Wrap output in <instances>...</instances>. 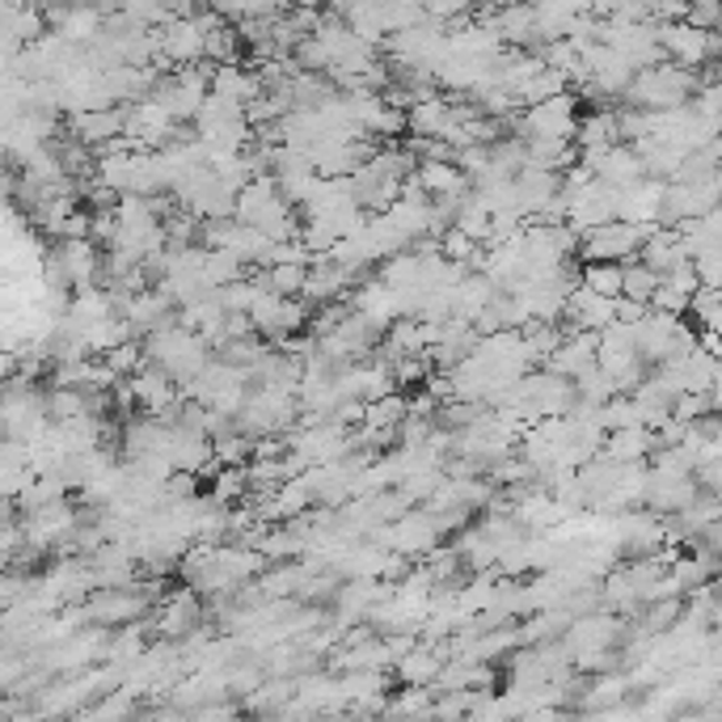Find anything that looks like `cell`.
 <instances>
[{
  "instance_id": "1",
  "label": "cell",
  "mask_w": 722,
  "mask_h": 722,
  "mask_svg": "<svg viewBox=\"0 0 722 722\" xmlns=\"http://www.w3.org/2000/svg\"><path fill=\"white\" fill-rule=\"evenodd\" d=\"M698 93V77H693V68H680V64H651V68H638L634 77H630V86L621 98H630L638 110H672V107H684L689 98Z\"/></svg>"
},
{
  "instance_id": "2",
  "label": "cell",
  "mask_w": 722,
  "mask_h": 722,
  "mask_svg": "<svg viewBox=\"0 0 722 722\" xmlns=\"http://www.w3.org/2000/svg\"><path fill=\"white\" fill-rule=\"evenodd\" d=\"M655 224H630V220H604V224H595L588 233H579V254L583 262H621V258H634L638 245L646 241Z\"/></svg>"
},
{
  "instance_id": "3",
  "label": "cell",
  "mask_w": 722,
  "mask_h": 722,
  "mask_svg": "<svg viewBox=\"0 0 722 722\" xmlns=\"http://www.w3.org/2000/svg\"><path fill=\"white\" fill-rule=\"evenodd\" d=\"M655 39H659V47H663V60H672V64H680V68H693V72L719 56V34L684 22V18H680V22L655 26Z\"/></svg>"
},
{
  "instance_id": "4",
  "label": "cell",
  "mask_w": 722,
  "mask_h": 722,
  "mask_svg": "<svg viewBox=\"0 0 722 722\" xmlns=\"http://www.w3.org/2000/svg\"><path fill=\"white\" fill-rule=\"evenodd\" d=\"M579 102H574V93H553L545 102H532L529 114H524V136H537V140H571L574 136V123H579Z\"/></svg>"
},
{
  "instance_id": "5",
  "label": "cell",
  "mask_w": 722,
  "mask_h": 722,
  "mask_svg": "<svg viewBox=\"0 0 722 722\" xmlns=\"http://www.w3.org/2000/svg\"><path fill=\"white\" fill-rule=\"evenodd\" d=\"M157 47H161V56H166L173 68L203 60V34H199V26H194L191 18H182V13L170 18L166 26H157Z\"/></svg>"
},
{
  "instance_id": "6",
  "label": "cell",
  "mask_w": 722,
  "mask_h": 722,
  "mask_svg": "<svg viewBox=\"0 0 722 722\" xmlns=\"http://www.w3.org/2000/svg\"><path fill=\"white\" fill-rule=\"evenodd\" d=\"M655 431L646 423H630V427H613V431H604V440H600V452L616 461V465H625V461H642L646 452H655Z\"/></svg>"
},
{
  "instance_id": "7",
  "label": "cell",
  "mask_w": 722,
  "mask_h": 722,
  "mask_svg": "<svg viewBox=\"0 0 722 722\" xmlns=\"http://www.w3.org/2000/svg\"><path fill=\"white\" fill-rule=\"evenodd\" d=\"M72 131L81 136V144H86V149H98V144H107V140H114V136H123V107L77 110Z\"/></svg>"
},
{
  "instance_id": "8",
  "label": "cell",
  "mask_w": 722,
  "mask_h": 722,
  "mask_svg": "<svg viewBox=\"0 0 722 722\" xmlns=\"http://www.w3.org/2000/svg\"><path fill=\"white\" fill-rule=\"evenodd\" d=\"M419 187L427 194H465L469 191V178L461 173L457 161H444V157H427L423 166L414 170Z\"/></svg>"
},
{
  "instance_id": "9",
  "label": "cell",
  "mask_w": 722,
  "mask_h": 722,
  "mask_svg": "<svg viewBox=\"0 0 722 722\" xmlns=\"http://www.w3.org/2000/svg\"><path fill=\"white\" fill-rule=\"evenodd\" d=\"M393 663V651H389V642H355V646H347V651H334V668L342 672H384Z\"/></svg>"
},
{
  "instance_id": "10",
  "label": "cell",
  "mask_w": 722,
  "mask_h": 722,
  "mask_svg": "<svg viewBox=\"0 0 722 722\" xmlns=\"http://www.w3.org/2000/svg\"><path fill=\"white\" fill-rule=\"evenodd\" d=\"M398 663V676L410 684V689H419V684H431V680L440 676V668H444V659L435 655L431 646H410L402 655L393 659Z\"/></svg>"
},
{
  "instance_id": "11",
  "label": "cell",
  "mask_w": 722,
  "mask_h": 722,
  "mask_svg": "<svg viewBox=\"0 0 722 722\" xmlns=\"http://www.w3.org/2000/svg\"><path fill=\"white\" fill-rule=\"evenodd\" d=\"M194 621H199V600L191 592H182V595H170V604L157 616V630L166 638H182L194 630Z\"/></svg>"
},
{
  "instance_id": "12",
  "label": "cell",
  "mask_w": 722,
  "mask_h": 722,
  "mask_svg": "<svg viewBox=\"0 0 722 722\" xmlns=\"http://www.w3.org/2000/svg\"><path fill=\"white\" fill-rule=\"evenodd\" d=\"M574 136L583 149H609V144H621V131H616V114L613 110H595L583 123H574Z\"/></svg>"
},
{
  "instance_id": "13",
  "label": "cell",
  "mask_w": 722,
  "mask_h": 722,
  "mask_svg": "<svg viewBox=\"0 0 722 722\" xmlns=\"http://www.w3.org/2000/svg\"><path fill=\"white\" fill-rule=\"evenodd\" d=\"M405 419V398L393 389L377 402H363V427H381V431H398V423Z\"/></svg>"
},
{
  "instance_id": "14",
  "label": "cell",
  "mask_w": 722,
  "mask_h": 722,
  "mask_svg": "<svg viewBox=\"0 0 722 722\" xmlns=\"http://www.w3.org/2000/svg\"><path fill=\"white\" fill-rule=\"evenodd\" d=\"M262 297V288H258V279H229V283H220L215 288V300H220V309L224 313H245L254 300Z\"/></svg>"
},
{
  "instance_id": "15",
  "label": "cell",
  "mask_w": 722,
  "mask_h": 722,
  "mask_svg": "<svg viewBox=\"0 0 722 722\" xmlns=\"http://www.w3.org/2000/svg\"><path fill=\"white\" fill-rule=\"evenodd\" d=\"M237 56H241V34H237L233 26H215L212 34H203V60H212V64H233Z\"/></svg>"
},
{
  "instance_id": "16",
  "label": "cell",
  "mask_w": 722,
  "mask_h": 722,
  "mask_svg": "<svg viewBox=\"0 0 722 722\" xmlns=\"http://www.w3.org/2000/svg\"><path fill=\"white\" fill-rule=\"evenodd\" d=\"M241 271H245V262H241V258H233L229 250H203V271H199V275H203V283H208L212 292L220 288V283L237 279Z\"/></svg>"
},
{
  "instance_id": "17",
  "label": "cell",
  "mask_w": 722,
  "mask_h": 722,
  "mask_svg": "<svg viewBox=\"0 0 722 722\" xmlns=\"http://www.w3.org/2000/svg\"><path fill=\"white\" fill-rule=\"evenodd\" d=\"M659 288V275L646 267V262H625L621 267V297H630V300H651V292Z\"/></svg>"
},
{
  "instance_id": "18",
  "label": "cell",
  "mask_w": 722,
  "mask_h": 722,
  "mask_svg": "<svg viewBox=\"0 0 722 722\" xmlns=\"http://www.w3.org/2000/svg\"><path fill=\"white\" fill-rule=\"evenodd\" d=\"M102 363H107L114 377H131V372H140L149 360H144V347H140V342L123 339V342H114L110 351H102Z\"/></svg>"
},
{
  "instance_id": "19",
  "label": "cell",
  "mask_w": 722,
  "mask_h": 722,
  "mask_svg": "<svg viewBox=\"0 0 722 722\" xmlns=\"http://www.w3.org/2000/svg\"><path fill=\"white\" fill-rule=\"evenodd\" d=\"M680 613H684V595H663V600H651V613H646V621H642V634H663V630H672L680 621Z\"/></svg>"
},
{
  "instance_id": "20",
  "label": "cell",
  "mask_w": 722,
  "mask_h": 722,
  "mask_svg": "<svg viewBox=\"0 0 722 722\" xmlns=\"http://www.w3.org/2000/svg\"><path fill=\"white\" fill-rule=\"evenodd\" d=\"M245 487H250V473H245V465H220V469H215L212 503H215V508H224V503L241 499V494H245Z\"/></svg>"
},
{
  "instance_id": "21",
  "label": "cell",
  "mask_w": 722,
  "mask_h": 722,
  "mask_svg": "<svg viewBox=\"0 0 722 722\" xmlns=\"http://www.w3.org/2000/svg\"><path fill=\"white\" fill-rule=\"evenodd\" d=\"M579 279L595 297H621V262H588V271Z\"/></svg>"
},
{
  "instance_id": "22",
  "label": "cell",
  "mask_w": 722,
  "mask_h": 722,
  "mask_svg": "<svg viewBox=\"0 0 722 722\" xmlns=\"http://www.w3.org/2000/svg\"><path fill=\"white\" fill-rule=\"evenodd\" d=\"M384 710H393V714H431V689L419 684V693H402L398 701H384Z\"/></svg>"
},
{
  "instance_id": "23",
  "label": "cell",
  "mask_w": 722,
  "mask_h": 722,
  "mask_svg": "<svg viewBox=\"0 0 722 722\" xmlns=\"http://www.w3.org/2000/svg\"><path fill=\"white\" fill-rule=\"evenodd\" d=\"M634 680L630 676H604L600 684H595V698H592V710H600L604 701H616V698H625V689H630Z\"/></svg>"
},
{
  "instance_id": "24",
  "label": "cell",
  "mask_w": 722,
  "mask_h": 722,
  "mask_svg": "<svg viewBox=\"0 0 722 722\" xmlns=\"http://www.w3.org/2000/svg\"><path fill=\"white\" fill-rule=\"evenodd\" d=\"M131 705L128 701H107V705H102V714H128Z\"/></svg>"
},
{
  "instance_id": "25",
  "label": "cell",
  "mask_w": 722,
  "mask_h": 722,
  "mask_svg": "<svg viewBox=\"0 0 722 722\" xmlns=\"http://www.w3.org/2000/svg\"><path fill=\"white\" fill-rule=\"evenodd\" d=\"M283 4H292V9H321V4H330V0H283Z\"/></svg>"
}]
</instances>
